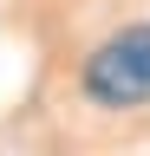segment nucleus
Masks as SVG:
<instances>
[{"label": "nucleus", "instance_id": "nucleus-1", "mask_svg": "<svg viewBox=\"0 0 150 156\" xmlns=\"http://www.w3.org/2000/svg\"><path fill=\"white\" fill-rule=\"evenodd\" d=\"M85 91L98 104H144L150 98V26H124L85 58Z\"/></svg>", "mask_w": 150, "mask_h": 156}]
</instances>
